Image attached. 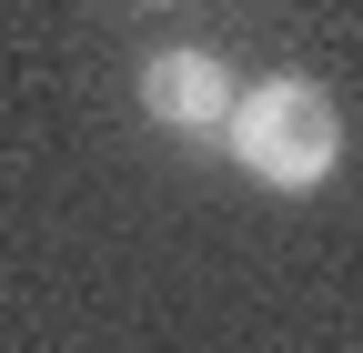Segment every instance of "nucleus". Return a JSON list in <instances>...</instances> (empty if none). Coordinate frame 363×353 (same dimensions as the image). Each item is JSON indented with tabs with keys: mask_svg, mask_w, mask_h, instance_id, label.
Wrapping results in <instances>:
<instances>
[{
	"mask_svg": "<svg viewBox=\"0 0 363 353\" xmlns=\"http://www.w3.org/2000/svg\"><path fill=\"white\" fill-rule=\"evenodd\" d=\"M233 61L222 51H162L142 61V111L162 131H182V142H222V121H233Z\"/></svg>",
	"mask_w": 363,
	"mask_h": 353,
	"instance_id": "2",
	"label": "nucleus"
},
{
	"mask_svg": "<svg viewBox=\"0 0 363 353\" xmlns=\"http://www.w3.org/2000/svg\"><path fill=\"white\" fill-rule=\"evenodd\" d=\"M142 11H172V0H142Z\"/></svg>",
	"mask_w": 363,
	"mask_h": 353,
	"instance_id": "3",
	"label": "nucleus"
},
{
	"mask_svg": "<svg viewBox=\"0 0 363 353\" xmlns=\"http://www.w3.org/2000/svg\"><path fill=\"white\" fill-rule=\"evenodd\" d=\"M222 152H233L262 192H323L333 162H343V121H333V91L323 81H252L233 91V121H222Z\"/></svg>",
	"mask_w": 363,
	"mask_h": 353,
	"instance_id": "1",
	"label": "nucleus"
}]
</instances>
